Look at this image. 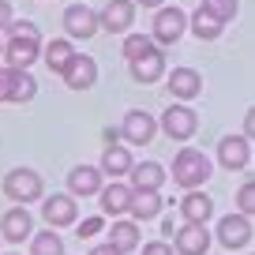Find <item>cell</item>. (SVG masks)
Masks as SVG:
<instances>
[{
    "instance_id": "ac0fdd59",
    "label": "cell",
    "mask_w": 255,
    "mask_h": 255,
    "mask_svg": "<svg viewBox=\"0 0 255 255\" xmlns=\"http://www.w3.org/2000/svg\"><path fill=\"white\" fill-rule=\"evenodd\" d=\"M180 214H184V222H199V225H207V218L214 214V203H210V195H203V191L191 188L188 195H184V203H180Z\"/></svg>"
},
{
    "instance_id": "cb8c5ba5",
    "label": "cell",
    "mask_w": 255,
    "mask_h": 255,
    "mask_svg": "<svg viewBox=\"0 0 255 255\" xmlns=\"http://www.w3.org/2000/svg\"><path fill=\"white\" fill-rule=\"evenodd\" d=\"M188 26H191V34H195L199 41H214V38H222V30H225V23H222L218 15H210L207 8H199V11H195Z\"/></svg>"
},
{
    "instance_id": "8fae6325",
    "label": "cell",
    "mask_w": 255,
    "mask_h": 255,
    "mask_svg": "<svg viewBox=\"0 0 255 255\" xmlns=\"http://www.w3.org/2000/svg\"><path fill=\"white\" fill-rule=\"evenodd\" d=\"M218 240H222L229 252L244 248L248 240H252V225H248V214H225L222 222H218Z\"/></svg>"
},
{
    "instance_id": "d6986e66",
    "label": "cell",
    "mask_w": 255,
    "mask_h": 255,
    "mask_svg": "<svg viewBox=\"0 0 255 255\" xmlns=\"http://www.w3.org/2000/svg\"><path fill=\"white\" fill-rule=\"evenodd\" d=\"M8 72H11V79H8V102H15V105L30 102V98L38 94V83H34V75L26 72V68H8Z\"/></svg>"
},
{
    "instance_id": "f35d334b",
    "label": "cell",
    "mask_w": 255,
    "mask_h": 255,
    "mask_svg": "<svg viewBox=\"0 0 255 255\" xmlns=\"http://www.w3.org/2000/svg\"><path fill=\"white\" fill-rule=\"evenodd\" d=\"M11 255H15V252H11Z\"/></svg>"
},
{
    "instance_id": "ffe728a7",
    "label": "cell",
    "mask_w": 255,
    "mask_h": 255,
    "mask_svg": "<svg viewBox=\"0 0 255 255\" xmlns=\"http://www.w3.org/2000/svg\"><path fill=\"white\" fill-rule=\"evenodd\" d=\"M41 56H45V64H49V72L64 75V72H68V64L75 60V49H72V41H64V38H56V41H49V45H41Z\"/></svg>"
},
{
    "instance_id": "d4e9b609",
    "label": "cell",
    "mask_w": 255,
    "mask_h": 255,
    "mask_svg": "<svg viewBox=\"0 0 255 255\" xmlns=\"http://www.w3.org/2000/svg\"><path fill=\"white\" fill-rule=\"evenodd\" d=\"M102 173H109V176H128V173H131V154H128V146H117V143L105 146Z\"/></svg>"
},
{
    "instance_id": "3957f363",
    "label": "cell",
    "mask_w": 255,
    "mask_h": 255,
    "mask_svg": "<svg viewBox=\"0 0 255 255\" xmlns=\"http://www.w3.org/2000/svg\"><path fill=\"white\" fill-rule=\"evenodd\" d=\"M161 131H165L169 139H176V143H184V139H191L199 131V117H195L191 105H169V109L161 113Z\"/></svg>"
},
{
    "instance_id": "d590c367",
    "label": "cell",
    "mask_w": 255,
    "mask_h": 255,
    "mask_svg": "<svg viewBox=\"0 0 255 255\" xmlns=\"http://www.w3.org/2000/svg\"><path fill=\"white\" fill-rule=\"evenodd\" d=\"M90 255H124V252H117V248L105 240V244H98V248H90Z\"/></svg>"
},
{
    "instance_id": "83f0119b",
    "label": "cell",
    "mask_w": 255,
    "mask_h": 255,
    "mask_svg": "<svg viewBox=\"0 0 255 255\" xmlns=\"http://www.w3.org/2000/svg\"><path fill=\"white\" fill-rule=\"evenodd\" d=\"M150 49H154V38H146V34H128L124 38V56L128 60H135V56L150 53Z\"/></svg>"
},
{
    "instance_id": "52a82bcc",
    "label": "cell",
    "mask_w": 255,
    "mask_h": 255,
    "mask_svg": "<svg viewBox=\"0 0 255 255\" xmlns=\"http://www.w3.org/2000/svg\"><path fill=\"white\" fill-rule=\"evenodd\" d=\"M188 30V15H184L180 8H161L158 15H154V30L150 38L158 41V45H173L180 34Z\"/></svg>"
},
{
    "instance_id": "f546056e",
    "label": "cell",
    "mask_w": 255,
    "mask_h": 255,
    "mask_svg": "<svg viewBox=\"0 0 255 255\" xmlns=\"http://www.w3.org/2000/svg\"><path fill=\"white\" fill-rule=\"evenodd\" d=\"M237 207H240V214H255V180L240 184V191H237Z\"/></svg>"
},
{
    "instance_id": "30bf717a",
    "label": "cell",
    "mask_w": 255,
    "mask_h": 255,
    "mask_svg": "<svg viewBox=\"0 0 255 255\" xmlns=\"http://www.w3.org/2000/svg\"><path fill=\"white\" fill-rule=\"evenodd\" d=\"M173 244H176L180 255H203L210 248V233H207V225H199V222H184L180 229L173 233Z\"/></svg>"
},
{
    "instance_id": "4dcf8cb0",
    "label": "cell",
    "mask_w": 255,
    "mask_h": 255,
    "mask_svg": "<svg viewBox=\"0 0 255 255\" xmlns=\"http://www.w3.org/2000/svg\"><path fill=\"white\" fill-rule=\"evenodd\" d=\"M98 233H102V218H87V222L79 225V240H94Z\"/></svg>"
},
{
    "instance_id": "8d00e7d4",
    "label": "cell",
    "mask_w": 255,
    "mask_h": 255,
    "mask_svg": "<svg viewBox=\"0 0 255 255\" xmlns=\"http://www.w3.org/2000/svg\"><path fill=\"white\" fill-rule=\"evenodd\" d=\"M135 4H143V8H161L165 0H135Z\"/></svg>"
},
{
    "instance_id": "277c9868",
    "label": "cell",
    "mask_w": 255,
    "mask_h": 255,
    "mask_svg": "<svg viewBox=\"0 0 255 255\" xmlns=\"http://www.w3.org/2000/svg\"><path fill=\"white\" fill-rule=\"evenodd\" d=\"M4 195H8L11 203L41 199V176L34 173V169H11V173L4 176Z\"/></svg>"
},
{
    "instance_id": "5b68a950",
    "label": "cell",
    "mask_w": 255,
    "mask_h": 255,
    "mask_svg": "<svg viewBox=\"0 0 255 255\" xmlns=\"http://www.w3.org/2000/svg\"><path fill=\"white\" fill-rule=\"evenodd\" d=\"M64 30L72 34V38H94L98 34V26H102V19H98V11L94 8H87V4H72V8H64Z\"/></svg>"
},
{
    "instance_id": "5bb4252c",
    "label": "cell",
    "mask_w": 255,
    "mask_h": 255,
    "mask_svg": "<svg viewBox=\"0 0 255 255\" xmlns=\"http://www.w3.org/2000/svg\"><path fill=\"white\" fill-rule=\"evenodd\" d=\"M248 158H252V150H248V135H225L222 143H218V161H222L225 169H244Z\"/></svg>"
},
{
    "instance_id": "e575fe53",
    "label": "cell",
    "mask_w": 255,
    "mask_h": 255,
    "mask_svg": "<svg viewBox=\"0 0 255 255\" xmlns=\"http://www.w3.org/2000/svg\"><path fill=\"white\" fill-rule=\"evenodd\" d=\"M8 79H11V72L0 68V102H8Z\"/></svg>"
},
{
    "instance_id": "603a6c76",
    "label": "cell",
    "mask_w": 255,
    "mask_h": 255,
    "mask_svg": "<svg viewBox=\"0 0 255 255\" xmlns=\"http://www.w3.org/2000/svg\"><path fill=\"white\" fill-rule=\"evenodd\" d=\"M131 214L139 222H150V218L161 214V195L158 191H146V188H135L131 191Z\"/></svg>"
},
{
    "instance_id": "4fadbf2b",
    "label": "cell",
    "mask_w": 255,
    "mask_h": 255,
    "mask_svg": "<svg viewBox=\"0 0 255 255\" xmlns=\"http://www.w3.org/2000/svg\"><path fill=\"white\" fill-rule=\"evenodd\" d=\"M128 64H131V79L146 87V83H158V79H161V72H165V53L154 45L150 53L135 56V60H128Z\"/></svg>"
},
{
    "instance_id": "836d02e7",
    "label": "cell",
    "mask_w": 255,
    "mask_h": 255,
    "mask_svg": "<svg viewBox=\"0 0 255 255\" xmlns=\"http://www.w3.org/2000/svg\"><path fill=\"white\" fill-rule=\"evenodd\" d=\"M244 135H248V139H255V105L244 113Z\"/></svg>"
},
{
    "instance_id": "44dd1931",
    "label": "cell",
    "mask_w": 255,
    "mask_h": 255,
    "mask_svg": "<svg viewBox=\"0 0 255 255\" xmlns=\"http://www.w3.org/2000/svg\"><path fill=\"white\" fill-rule=\"evenodd\" d=\"M131 191L135 188H128V184H109V188H102L98 195H102V210L105 214H124V210H131Z\"/></svg>"
},
{
    "instance_id": "7c38bea8",
    "label": "cell",
    "mask_w": 255,
    "mask_h": 255,
    "mask_svg": "<svg viewBox=\"0 0 255 255\" xmlns=\"http://www.w3.org/2000/svg\"><path fill=\"white\" fill-rule=\"evenodd\" d=\"M30 233H34V218H30L26 207H11L8 214L0 218V237L11 240V244H23Z\"/></svg>"
},
{
    "instance_id": "e0dca14e",
    "label": "cell",
    "mask_w": 255,
    "mask_h": 255,
    "mask_svg": "<svg viewBox=\"0 0 255 255\" xmlns=\"http://www.w3.org/2000/svg\"><path fill=\"white\" fill-rule=\"evenodd\" d=\"M169 90H173V98H195L203 90V75L195 72V68H173V75H169Z\"/></svg>"
},
{
    "instance_id": "f1b7e54d",
    "label": "cell",
    "mask_w": 255,
    "mask_h": 255,
    "mask_svg": "<svg viewBox=\"0 0 255 255\" xmlns=\"http://www.w3.org/2000/svg\"><path fill=\"white\" fill-rule=\"evenodd\" d=\"M203 8H207L210 15H218L222 23H233V19H237V0H203Z\"/></svg>"
},
{
    "instance_id": "1f68e13d",
    "label": "cell",
    "mask_w": 255,
    "mask_h": 255,
    "mask_svg": "<svg viewBox=\"0 0 255 255\" xmlns=\"http://www.w3.org/2000/svg\"><path fill=\"white\" fill-rule=\"evenodd\" d=\"M143 255H173V248L165 240H154V244H143Z\"/></svg>"
},
{
    "instance_id": "484cf974",
    "label": "cell",
    "mask_w": 255,
    "mask_h": 255,
    "mask_svg": "<svg viewBox=\"0 0 255 255\" xmlns=\"http://www.w3.org/2000/svg\"><path fill=\"white\" fill-rule=\"evenodd\" d=\"M109 244L117 248V252H135L139 248V225L135 222H113V229H109Z\"/></svg>"
},
{
    "instance_id": "2e32d148",
    "label": "cell",
    "mask_w": 255,
    "mask_h": 255,
    "mask_svg": "<svg viewBox=\"0 0 255 255\" xmlns=\"http://www.w3.org/2000/svg\"><path fill=\"white\" fill-rule=\"evenodd\" d=\"M68 191L72 195H98L102 191V169H94V165H75L72 173H68Z\"/></svg>"
},
{
    "instance_id": "74e56055",
    "label": "cell",
    "mask_w": 255,
    "mask_h": 255,
    "mask_svg": "<svg viewBox=\"0 0 255 255\" xmlns=\"http://www.w3.org/2000/svg\"><path fill=\"white\" fill-rule=\"evenodd\" d=\"M0 56H4V45H0Z\"/></svg>"
},
{
    "instance_id": "8992f818",
    "label": "cell",
    "mask_w": 255,
    "mask_h": 255,
    "mask_svg": "<svg viewBox=\"0 0 255 255\" xmlns=\"http://www.w3.org/2000/svg\"><path fill=\"white\" fill-rule=\"evenodd\" d=\"M98 19H102V30L128 34L131 23H135V0H109V4L98 11Z\"/></svg>"
},
{
    "instance_id": "4316f807",
    "label": "cell",
    "mask_w": 255,
    "mask_h": 255,
    "mask_svg": "<svg viewBox=\"0 0 255 255\" xmlns=\"http://www.w3.org/2000/svg\"><path fill=\"white\" fill-rule=\"evenodd\" d=\"M30 255H64V240L53 233V225H49V233L30 237Z\"/></svg>"
},
{
    "instance_id": "7402d4cb",
    "label": "cell",
    "mask_w": 255,
    "mask_h": 255,
    "mask_svg": "<svg viewBox=\"0 0 255 255\" xmlns=\"http://www.w3.org/2000/svg\"><path fill=\"white\" fill-rule=\"evenodd\" d=\"M131 188H146V191H158L165 184V169L158 161H143V165H131Z\"/></svg>"
},
{
    "instance_id": "6da1fadb",
    "label": "cell",
    "mask_w": 255,
    "mask_h": 255,
    "mask_svg": "<svg viewBox=\"0 0 255 255\" xmlns=\"http://www.w3.org/2000/svg\"><path fill=\"white\" fill-rule=\"evenodd\" d=\"M41 56V34L34 23H11L8 26V45H4V60L8 68H30Z\"/></svg>"
},
{
    "instance_id": "9a60e30c",
    "label": "cell",
    "mask_w": 255,
    "mask_h": 255,
    "mask_svg": "<svg viewBox=\"0 0 255 255\" xmlns=\"http://www.w3.org/2000/svg\"><path fill=\"white\" fill-rule=\"evenodd\" d=\"M64 83H68L72 90H90L98 83V64L90 60V56L75 53V60L68 64V72H64Z\"/></svg>"
},
{
    "instance_id": "9c48e42d",
    "label": "cell",
    "mask_w": 255,
    "mask_h": 255,
    "mask_svg": "<svg viewBox=\"0 0 255 255\" xmlns=\"http://www.w3.org/2000/svg\"><path fill=\"white\" fill-rule=\"evenodd\" d=\"M154 131H158V124H154V117L143 113V109H128L124 124H120V135H124L128 143H135V146H146L154 139Z\"/></svg>"
},
{
    "instance_id": "7a4b0ae2",
    "label": "cell",
    "mask_w": 255,
    "mask_h": 255,
    "mask_svg": "<svg viewBox=\"0 0 255 255\" xmlns=\"http://www.w3.org/2000/svg\"><path fill=\"white\" fill-rule=\"evenodd\" d=\"M207 176H210V158L203 150L184 146L173 158V180L180 184V188H199V184H207Z\"/></svg>"
},
{
    "instance_id": "d6a6232c",
    "label": "cell",
    "mask_w": 255,
    "mask_h": 255,
    "mask_svg": "<svg viewBox=\"0 0 255 255\" xmlns=\"http://www.w3.org/2000/svg\"><path fill=\"white\" fill-rule=\"evenodd\" d=\"M8 26H11V4L0 0V30H8Z\"/></svg>"
},
{
    "instance_id": "ba28073f",
    "label": "cell",
    "mask_w": 255,
    "mask_h": 255,
    "mask_svg": "<svg viewBox=\"0 0 255 255\" xmlns=\"http://www.w3.org/2000/svg\"><path fill=\"white\" fill-rule=\"evenodd\" d=\"M41 218H45V225H53V229L72 225L75 218H79V203H75L72 191H68V195H49V199L41 203Z\"/></svg>"
}]
</instances>
